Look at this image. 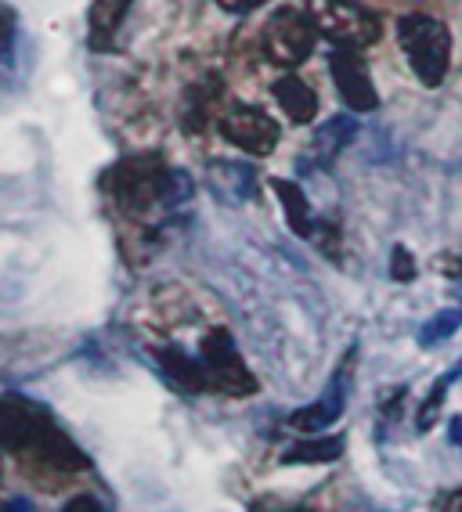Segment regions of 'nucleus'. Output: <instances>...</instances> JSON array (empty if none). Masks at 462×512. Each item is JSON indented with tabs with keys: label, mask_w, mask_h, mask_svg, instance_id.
Returning a JSON list of instances; mask_svg holds the SVG:
<instances>
[{
	"label": "nucleus",
	"mask_w": 462,
	"mask_h": 512,
	"mask_svg": "<svg viewBox=\"0 0 462 512\" xmlns=\"http://www.w3.org/2000/svg\"><path fill=\"white\" fill-rule=\"evenodd\" d=\"M105 192L120 202L127 213H148L156 206H177L181 199L192 195V181L177 170H167L163 159L156 156H138L123 159L102 177Z\"/></svg>",
	"instance_id": "nucleus-1"
},
{
	"label": "nucleus",
	"mask_w": 462,
	"mask_h": 512,
	"mask_svg": "<svg viewBox=\"0 0 462 512\" xmlns=\"http://www.w3.org/2000/svg\"><path fill=\"white\" fill-rule=\"evenodd\" d=\"M398 44L405 51L412 73L426 87H441L448 69H452V33L441 19L412 11L398 19Z\"/></svg>",
	"instance_id": "nucleus-2"
},
{
	"label": "nucleus",
	"mask_w": 462,
	"mask_h": 512,
	"mask_svg": "<svg viewBox=\"0 0 462 512\" xmlns=\"http://www.w3.org/2000/svg\"><path fill=\"white\" fill-rule=\"evenodd\" d=\"M304 11L315 22L318 37L333 40L336 47H372L383 37V22L358 0H307Z\"/></svg>",
	"instance_id": "nucleus-3"
},
{
	"label": "nucleus",
	"mask_w": 462,
	"mask_h": 512,
	"mask_svg": "<svg viewBox=\"0 0 462 512\" xmlns=\"http://www.w3.org/2000/svg\"><path fill=\"white\" fill-rule=\"evenodd\" d=\"M260 44H264L268 62L282 65V69H296V65H304L307 58H311V51H315L318 29L307 11L278 8L268 19V26H264Z\"/></svg>",
	"instance_id": "nucleus-4"
},
{
	"label": "nucleus",
	"mask_w": 462,
	"mask_h": 512,
	"mask_svg": "<svg viewBox=\"0 0 462 512\" xmlns=\"http://www.w3.org/2000/svg\"><path fill=\"white\" fill-rule=\"evenodd\" d=\"M199 361H203L206 386H210V390H221V394H231V397L257 394V379H253L250 368L242 365L239 350H235V343H231V336L224 329L210 332V336L203 339Z\"/></svg>",
	"instance_id": "nucleus-5"
},
{
	"label": "nucleus",
	"mask_w": 462,
	"mask_h": 512,
	"mask_svg": "<svg viewBox=\"0 0 462 512\" xmlns=\"http://www.w3.org/2000/svg\"><path fill=\"white\" fill-rule=\"evenodd\" d=\"M329 73H333L336 91H340L347 109H354V112L379 109V94H376V83H372L369 65H365V58H361L354 47H333Z\"/></svg>",
	"instance_id": "nucleus-6"
},
{
	"label": "nucleus",
	"mask_w": 462,
	"mask_h": 512,
	"mask_svg": "<svg viewBox=\"0 0 462 512\" xmlns=\"http://www.w3.org/2000/svg\"><path fill=\"white\" fill-rule=\"evenodd\" d=\"M221 134L235 148L250 152V156H271V152H275V145H278V123H275V119H271L268 112H260V109H246V105L224 112Z\"/></svg>",
	"instance_id": "nucleus-7"
},
{
	"label": "nucleus",
	"mask_w": 462,
	"mask_h": 512,
	"mask_svg": "<svg viewBox=\"0 0 462 512\" xmlns=\"http://www.w3.org/2000/svg\"><path fill=\"white\" fill-rule=\"evenodd\" d=\"M47 422L51 415L40 404H29L26 397H0V448L26 455Z\"/></svg>",
	"instance_id": "nucleus-8"
},
{
	"label": "nucleus",
	"mask_w": 462,
	"mask_h": 512,
	"mask_svg": "<svg viewBox=\"0 0 462 512\" xmlns=\"http://www.w3.org/2000/svg\"><path fill=\"white\" fill-rule=\"evenodd\" d=\"M275 101L282 116L296 127H307L318 116V94L311 91V83H304L300 76H282L275 83Z\"/></svg>",
	"instance_id": "nucleus-9"
},
{
	"label": "nucleus",
	"mask_w": 462,
	"mask_h": 512,
	"mask_svg": "<svg viewBox=\"0 0 462 512\" xmlns=\"http://www.w3.org/2000/svg\"><path fill=\"white\" fill-rule=\"evenodd\" d=\"M271 192L282 199L289 228H293L300 238H315L318 220H315V210H311V202H307L304 188H300L296 181H286V177H271Z\"/></svg>",
	"instance_id": "nucleus-10"
},
{
	"label": "nucleus",
	"mask_w": 462,
	"mask_h": 512,
	"mask_svg": "<svg viewBox=\"0 0 462 512\" xmlns=\"http://www.w3.org/2000/svg\"><path fill=\"white\" fill-rule=\"evenodd\" d=\"M130 11V0H94L91 15H87V29H91V51H109L116 33H120L123 19Z\"/></svg>",
	"instance_id": "nucleus-11"
},
{
	"label": "nucleus",
	"mask_w": 462,
	"mask_h": 512,
	"mask_svg": "<svg viewBox=\"0 0 462 512\" xmlns=\"http://www.w3.org/2000/svg\"><path fill=\"white\" fill-rule=\"evenodd\" d=\"M343 383H336V386H329V394L325 397H318L315 404H307V408H300V412H293L289 415V426L293 430H300V433H322V430H329L336 419H340V412H343Z\"/></svg>",
	"instance_id": "nucleus-12"
},
{
	"label": "nucleus",
	"mask_w": 462,
	"mask_h": 512,
	"mask_svg": "<svg viewBox=\"0 0 462 512\" xmlns=\"http://www.w3.org/2000/svg\"><path fill=\"white\" fill-rule=\"evenodd\" d=\"M354 134H358V127H354L351 116H333L329 123H322L318 134H315V141H311V163L315 166L333 163L343 148L354 141Z\"/></svg>",
	"instance_id": "nucleus-13"
},
{
	"label": "nucleus",
	"mask_w": 462,
	"mask_h": 512,
	"mask_svg": "<svg viewBox=\"0 0 462 512\" xmlns=\"http://www.w3.org/2000/svg\"><path fill=\"white\" fill-rule=\"evenodd\" d=\"M156 361L159 368L167 372V379L188 394H199V390H210L206 386V372H203V361H192L188 354H181L177 347H159L156 350Z\"/></svg>",
	"instance_id": "nucleus-14"
},
{
	"label": "nucleus",
	"mask_w": 462,
	"mask_h": 512,
	"mask_svg": "<svg viewBox=\"0 0 462 512\" xmlns=\"http://www.w3.org/2000/svg\"><path fill=\"white\" fill-rule=\"evenodd\" d=\"M343 455V437H300L282 451V466H322Z\"/></svg>",
	"instance_id": "nucleus-15"
},
{
	"label": "nucleus",
	"mask_w": 462,
	"mask_h": 512,
	"mask_svg": "<svg viewBox=\"0 0 462 512\" xmlns=\"http://www.w3.org/2000/svg\"><path fill=\"white\" fill-rule=\"evenodd\" d=\"M221 91H224L221 76H213V73L195 83L192 91H188V98H185V130L199 134V130L206 127V119H210V105L221 98Z\"/></svg>",
	"instance_id": "nucleus-16"
},
{
	"label": "nucleus",
	"mask_w": 462,
	"mask_h": 512,
	"mask_svg": "<svg viewBox=\"0 0 462 512\" xmlns=\"http://www.w3.org/2000/svg\"><path fill=\"white\" fill-rule=\"evenodd\" d=\"M210 174H213V192L228 195L231 202L250 199L253 184H257L253 181V170L250 166H242V163H217Z\"/></svg>",
	"instance_id": "nucleus-17"
},
{
	"label": "nucleus",
	"mask_w": 462,
	"mask_h": 512,
	"mask_svg": "<svg viewBox=\"0 0 462 512\" xmlns=\"http://www.w3.org/2000/svg\"><path fill=\"white\" fill-rule=\"evenodd\" d=\"M459 325H462L459 307H452V311H441L434 321H426V325H423V332H419V343H423V347H434V343L448 339L452 332H459Z\"/></svg>",
	"instance_id": "nucleus-18"
},
{
	"label": "nucleus",
	"mask_w": 462,
	"mask_h": 512,
	"mask_svg": "<svg viewBox=\"0 0 462 512\" xmlns=\"http://www.w3.org/2000/svg\"><path fill=\"white\" fill-rule=\"evenodd\" d=\"M448 386H452V379L448 375H441V383L430 390V397L423 401V412H419V419H416V426L419 430H430L437 422V415H441V401H444V394H448Z\"/></svg>",
	"instance_id": "nucleus-19"
},
{
	"label": "nucleus",
	"mask_w": 462,
	"mask_h": 512,
	"mask_svg": "<svg viewBox=\"0 0 462 512\" xmlns=\"http://www.w3.org/2000/svg\"><path fill=\"white\" fill-rule=\"evenodd\" d=\"M419 275L416 260H412V253H408L405 246H394V253H390V278L394 282H412V278Z\"/></svg>",
	"instance_id": "nucleus-20"
},
{
	"label": "nucleus",
	"mask_w": 462,
	"mask_h": 512,
	"mask_svg": "<svg viewBox=\"0 0 462 512\" xmlns=\"http://www.w3.org/2000/svg\"><path fill=\"white\" fill-rule=\"evenodd\" d=\"M62 512H105V509L94 494H73V498L62 505Z\"/></svg>",
	"instance_id": "nucleus-21"
},
{
	"label": "nucleus",
	"mask_w": 462,
	"mask_h": 512,
	"mask_svg": "<svg viewBox=\"0 0 462 512\" xmlns=\"http://www.w3.org/2000/svg\"><path fill=\"white\" fill-rule=\"evenodd\" d=\"M224 11H235V15H242V11H253L257 4H264V0H217Z\"/></svg>",
	"instance_id": "nucleus-22"
},
{
	"label": "nucleus",
	"mask_w": 462,
	"mask_h": 512,
	"mask_svg": "<svg viewBox=\"0 0 462 512\" xmlns=\"http://www.w3.org/2000/svg\"><path fill=\"white\" fill-rule=\"evenodd\" d=\"M11 26H15V19H11V11H8V8H0V44H4V40H8L11 33H15Z\"/></svg>",
	"instance_id": "nucleus-23"
},
{
	"label": "nucleus",
	"mask_w": 462,
	"mask_h": 512,
	"mask_svg": "<svg viewBox=\"0 0 462 512\" xmlns=\"http://www.w3.org/2000/svg\"><path fill=\"white\" fill-rule=\"evenodd\" d=\"M444 512H462V491L448 494V502H444Z\"/></svg>",
	"instance_id": "nucleus-24"
},
{
	"label": "nucleus",
	"mask_w": 462,
	"mask_h": 512,
	"mask_svg": "<svg viewBox=\"0 0 462 512\" xmlns=\"http://www.w3.org/2000/svg\"><path fill=\"white\" fill-rule=\"evenodd\" d=\"M0 476H4V466H0Z\"/></svg>",
	"instance_id": "nucleus-25"
}]
</instances>
